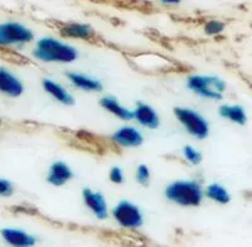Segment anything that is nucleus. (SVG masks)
<instances>
[{
	"label": "nucleus",
	"instance_id": "obj_1",
	"mask_svg": "<svg viewBox=\"0 0 252 247\" xmlns=\"http://www.w3.org/2000/svg\"><path fill=\"white\" fill-rule=\"evenodd\" d=\"M33 57L43 63H72L77 61V48L67 42L53 37H43L37 40L32 52Z\"/></svg>",
	"mask_w": 252,
	"mask_h": 247
},
{
	"label": "nucleus",
	"instance_id": "obj_2",
	"mask_svg": "<svg viewBox=\"0 0 252 247\" xmlns=\"http://www.w3.org/2000/svg\"><path fill=\"white\" fill-rule=\"evenodd\" d=\"M164 197L168 202L184 208L199 207L204 199V189L195 179H179L164 188Z\"/></svg>",
	"mask_w": 252,
	"mask_h": 247
},
{
	"label": "nucleus",
	"instance_id": "obj_3",
	"mask_svg": "<svg viewBox=\"0 0 252 247\" xmlns=\"http://www.w3.org/2000/svg\"><path fill=\"white\" fill-rule=\"evenodd\" d=\"M187 89L195 96L208 98V100H220L226 91V84L217 76L212 75H190L186 81Z\"/></svg>",
	"mask_w": 252,
	"mask_h": 247
},
{
	"label": "nucleus",
	"instance_id": "obj_4",
	"mask_svg": "<svg viewBox=\"0 0 252 247\" xmlns=\"http://www.w3.org/2000/svg\"><path fill=\"white\" fill-rule=\"evenodd\" d=\"M175 119L189 135L197 140H204L209 135V124L203 115L190 107L177 106L173 109Z\"/></svg>",
	"mask_w": 252,
	"mask_h": 247
},
{
	"label": "nucleus",
	"instance_id": "obj_5",
	"mask_svg": "<svg viewBox=\"0 0 252 247\" xmlns=\"http://www.w3.org/2000/svg\"><path fill=\"white\" fill-rule=\"evenodd\" d=\"M115 222L126 230H138L144 224V215L138 204L123 199L111 210Z\"/></svg>",
	"mask_w": 252,
	"mask_h": 247
},
{
	"label": "nucleus",
	"instance_id": "obj_6",
	"mask_svg": "<svg viewBox=\"0 0 252 247\" xmlns=\"http://www.w3.org/2000/svg\"><path fill=\"white\" fill-rule=\"evenodd\" d=\"M34 40L32 29L18 22H5L0 24V47H10L15 44H27Z\"/></svg>",
	"mask_w": 252,
	"mask_h": 247
},
{
	"label": "nucleus",
	"instance_id": "obj_7",
	"mask_svg": "<svg viewBox=\"0 0 252 247\" xmlns=\"http://www.w3.org/2000/svg\"><path fill=\"white\" fill-rule=\"evenodd\" d=\"M82 201L85 207L100 221H103L109 217V204H107L105 195L98 190L91 188H83Z\"/></svg>",
	"mask_w": 252,
	"mask_h": 247
},
{
	"label": "nucleus",
	"instance_id": "obj_8",
	"mask_svg": "<svg viewBox=\"0 0 252 247\" xmlns=\"http://www.w3.org/2000/svg\"><path fill=\"white\" fill-rule=\"evenodd\" d=\"M111 140L119 148L136 149L144 144V135L143 132L136 127L126 125V126L120 127L115 132H112Z\"/></svg>",
	"mask_w": 252,
	"mask_h": 247
},
{
	"label": "nucleus",
	"instance_id": "obj_9",
	"mask_svg": "<svg viewBox=\"0 0 252 247\" xmlns=\"http://www.w3.org/2000/svg\"><path fill=\"white\" fill-rule=\"evenodd\" d=\"M75 178V173L68 164L63 160H56L49 165L46 181L49 185L56 188L63 187Z\"/></svg>",
	"mask_w": 252,
	"mask_h": 247
},
{
	"label": "nucleus",
	"instance_id": "obj_10",
	"mask_svg": "<svg viewBox=\"0 0 252 247\" xmlns=\"http://www.w3.org/2000/svg\"><path fill=\"white\" fill-rule=\"evenodd\" d=\"M132 120L149 130H155L160 126V116L157 110L146 102H138L132 110Z\"/></svg>",
	"mask_w": 252,
	"mask_h": 247
},
{
	"label": "nucleus",
	"instance_id": "obj_11",
	"mask_svg": "<svg viewBox=\"0 0 252 247\" xmlns=\"http://www.w3.org/2000/svg\"><path fill=\"white\" fill-rule=\"evenodd\" d=\"M0 92L13 98L20 97L24 93L23 82L4 67H0Z\"/></svg>",
	"mask_w": 252,
	"mask_h": 247
},
{
	"label": "nucleus",
	"instance_id": "obj_12",
	"mask_svg": "<svg viewBox=\"0 0 252 247\" xmlns=\"http://www.w3.org/2000/svg\"><path fill=\"white\" fill-rule=\"evenodd\" d=\"M42 89L53 100L58 101L60 104L64 105V106H73L75 105V97L71 95V92L57 81L52 80V78H43L42 80Z\"/></svg>",
	"mask_w": 252,
	"mask_h": 247
},
{
	"label": "nucleus",
	"instance_id": "obj_13",
	"mask_svg": "<svg viewBox=\"0 0 252 247\" xmlns=\"http://www.w3.org/2000/svg\"><path fill=\"white\" fill-rule=\"evenodd\" d=\"M0 235L8 245L18 247H31L38 244V239L34 235L18 228H1Z\"/></svg>",
	"mask_w": 252,
	"mask_h": 247
},
{
	"label": "nucleus",
	"instance_id": "obj_14",
	"mask_svg": "<svg viewBox=\"0 0 252 247\" xmlns=\"http://www.w3.org/2000/svg\"><path fill=\"white\" fill-rule=\"evenodd\" d=\"M66 77L72 86L81 90V91L98 93V92H102L103 90V85L100 80L91 77L89 75H85V73H80V72H67Z\"/></svg>",
	"mask_w": 252,
	"mask_h": 247
},
{
	"label": "nucleus",
	"instance_id": "obj_15",
	"mask_svg": "<svg viewBox=\"0 0 252 247\" xmlns=\"http://www.w3.org/2000/svg\"><path fill=\"white\" fill-rule=\"evenodd\" d=\"M60 33L62 37L71 38V39L90 40L94 37V31L86 23H78V22H69L61 26Z\"/></svg>",
	"mask_w": 252,
	"mask_h": 247
},
{
	"label": "nucleus",
	"instance_id": "obj_16",
	"mask_svg": "<svg viewBox=\"0 0 252 247\" xmlns=\"http://www.w3.org/2000/svg\"><path fill=\"white\" fill-rule=\"evenodd\" d=\"M98 105L102 107L105 111L110 112L115 118L120 119L123 121H131L132 120V110H129L124 106L120 101L114 96H102L98 101Z\"/></svg>",
	"mask_w": 252,
	"mask_h": 247
},
{
	"label": "nucleus",
	"instance_id": "obj_17",
	"mask_svg": "<svg viewBox=\"0 0 252 247\" xmlns=\"http://www.w3.org/2000/svg\"><path fill=\"white\" fill-rule=\"evenodd\" d=\"M220 118L227 119L238 125H245L247 123V116L245 110L238 105H222L218 109Z\"/></svg>",
	"mask_w": 252,
	"mask_h": 247
},
{
	"label": "nucleus",
	"instance_id": "obj_18",
	"mask_svg": "<svg viewBox=\"0 0 252 247\" xmlns=\"http://www.w3.org/2000/svg\"><path fill=\"white\" fill-rule=\"evenodd\" d=\"M204 197L218 204H227L231 202V194H229L228 190L218 183H212L207 185L206 189H204Z\"/></svg>",
	"mask_w": 252,
	"mask_h": 247
},
{
	"label": "nucleus",
	"instance_id": "obj_19",
	"mask_svg": "<svg viewBox=\"0 0 252 247\" xmlns=\"http://www.w3.org/2000/svg\"><path fill=\"white\" fill-rule=\"evenodd\" d=\"M182 155L186 159L187 163L192 164V165H199L203 160L202 153L192 145H184L183 149H182Z\"/></svg>",
	"mask_w": 252,
	"mask_h": 247
},
{
	"label": "nucleus",
	"instance_id": "obj_20",
	"mask_svg": "<svg viewBox=\"0 0 252 247\" xmlns=\"http://www.w3.org/2000/svg\"><path fill=\"white\" fill-rule=\"evenodd\" d=\"M135 181L138 182L143 187H148L152 181V172L146 164H139L135 170Z\"/></svg>",
	"mask_w": 252,
	"mask_h": 247
},
{
	"label": "nucleus",
	"instance_id": "obj_21",
	"mask_svg": "<svg viewBox=\"0 0 252 247\" xmlns=\"http://www.w3.org/2000/svg\"><path fill=\"white\" fill-rule=\"evenodd\" d=\"M224 31V23L220 22V20H209L204 26V32L208 35H216L220 34Z\"/></svg>",
	"mask_w": 252,
	"mask_h": 247
},
{
	"label": "nucleus",
	"instance_id": "obj_22",
	"mask_svg": "<svg viewBox=\"0 0 252 247\" xmlns=\"http://www.w3.org/2000/svg\"><path fill=\"white\" fill-rule=\"evenodd\" d=\"M109 179L111 183L116 184H123L125 181V177H124V172L120 167H112L109 172Z\"/></svg>",
	"mask_w": 252,
	"mask_h": 247
},
{
	"label": "nucleus",
	"instance_id": "obj_23",
	"mask_svg": "<svg viewBox=\"0 0 252 247\" xmlns=\"http://www.w3.org/2000/svg\"><path fill=\"white\" fill-rule=\"evenodd\" d=\"M14 190L15 188L12 182L5 178H0V197H10Z\"/></svg>",
	"mask_w": 252,
	"mask_h": 247
},
{
	"label": "nucleus",
	"instance_id": "obj_24",
	"mask_svg": "<svg viewBox=\"0 0 252 247\" xmlns=\"http://www.w3.org/2000/svg\"><path fill=\"white\" fill-rule=\"evenodd\" d=\"M161 3L165 4V5H177L182 1V0H160Z\"/></svg>",
	"mask_w": 252,
	"mask_h": 247
},
{
	"label": "nucleus",
	"instance_id": "obj_25",
	"mask_svg": "<svg viewBox=\"0 0 252 247\" xmlns=\"http://www.w3.org/2000/svg\"><path fill=\"white\" fill-rule=\"evenodd\" d=\"M1 126H3V120L0 119V129H1Z\"/></svg>",
	"mask_w": 252,
	"mask_h": 247
}]
</instances>
